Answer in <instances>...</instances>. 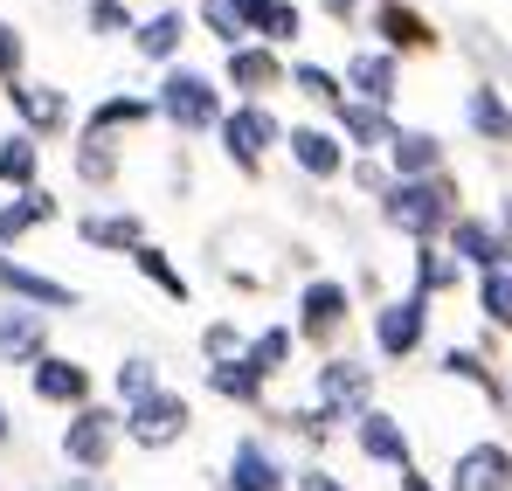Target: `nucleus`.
<instances>
[{
	"label": "nucleus",
	"instance_id": "f257e3e1",
	"mask_svg": "<svg viewBox=\"0 0 512 491\" xmlns=\"http://www.w3.org/2000/svg\"><path fill=\"white\" fill-rule=\"evenodd\" d=\"M457 201H464V194H457L450 173H436V180H395L388 201H381V215H388V229L429 243L436 229H457Z\"/></svg>",
	"mask_w": 512,
	"mask_h": 491
},
{
	"label": "nucleus",
	"instance_id": "f03ea898",
	"mask_svg": "<svg viewBox=\"0 0 512 491\" xmlns=\"http://www.w3.org/2000/svg\"><path fill=\"white\" fill-rule=\"evenodd\" d=\"M153 104L167 111L180 132H208V125L222 118V97H215V83L201 77V70H167V83H160Z\"/></svg>",
	"mask_w": 512,
	"mask_h": 491
},
{
	"label": "nucleus",
	"instance_id": "7ed1b4c3",
	"mask_svg": "<svg viewBox=\"0 0 512 491\" xmlns=\"http://www.w3.org/2000/svg\"><path fill=\"white\" fill-rule=\"evenodd\" d=\"M187 422H194V409H187L173 388H160V395H146L139 409H125V436H132L139 450H167V443L187 436Z\"/></svg>",
	"mask_w": 512,
	"mask_h": 491
},
{
	"label": "nucleus",
	"instance_id": "20e7f679",
	"mask_svg": "<svg viewBox=\"0 0 512 491\" xmlns=\"http://www.w3.org/2000/svg\"><path fill=\"white\" fill-rule=\"evenodd\" d=\"M423 332H429V298H416V291L374 312V346H381V360H409V353L423 346Z\"/></svg>",
	"mask_w": 512,
	"mask_h": 491
},
{
	"label": "nucleus",
	"instance_id": "39448f33",
	"mask_svg": "<svg viewBox=\"0 0 512 491\" xmlns=\"http://www.w3.org/2000/svg\"><path fill=\"white\" fill-rule=\"evenodd\" d=\"M367 395H374V367H360V360H326L319 367V409L333 415V422H360L367 415Z\"/></svg>",
	"mask_w": 512,
	"mask_h": 491
},
{
	"label": "nucleus",
	"instance_id": "423d86ee",
	"mask_svg": "<svg viewBox=\"0 0 512 491\" xmlns=\"http://www.w3.org/2000/svg\"><path fill=\"white\" fill-rule=\"evenodd\" d=\"M263 146H277V118H270L263 104H236V111L222 118V153L243 166V173H256Z\"/></svg>",
	"mask_w": 512,
	"mask_h": 491
},
{
	"label": "nucleus",
	"instance_id": "0eeeda50",
	"mask_svg": "<svg viewBox=\"0 0 512 491\" xmlns=\"http://www.w3.org/2000/svg\"><path fill=\"white\" fill-rule=\"evenodd\" d=\"M346 312H353V291L340 277H312L305 298H298V339H333Z\"/></svg>",
	"mask_w": 512,
	"mask_h": 491
},
{
	"label": "nucleus",
	"instance_id": "6e6552de",
	"mask_svg": "<svg viewBox=\"0 0 512 491\" xmlns=\"http://www.w3.org/2000/svg\"><path fill=\"white\" fill-rule=\"evenodd\" d=\"M450 491H512V450L506 443H471V450H457Z\"/></svg>",
	"mask_w": 512,
	"mask_h": 491
},
{
	"label": "nucleus",
	"instance_id": "1a4fd4ad",
	"mask_svg": "<svg viewBox=\"0 0 512 491\" xmlns=\"http://www.w3.org/2000/svg\"><path fill=\"white\" fill-rule=\"evenodd\" d=\"M118 415H104V409H77V422L63 429V457L70 464H84V471H97L104 457H111V443H118Z\"/></svg>",
	"mask_w": 512,
	"mask_h": 491
},
{
	"label": "nucleus",
	"instance_id": "9d476101",
	"mask_svg": "<svg viewBox=\"0 0 512 491\" xmlns=\"http://www.w3.org/2000/svg\"><path fill=\"white\" fill-rule=\"evenodd\" d=\"M353 443H360V457H374V464H402V471H409V429H402L395 415L367 409L360 422H353Z\"/></svg>",
	"mask_w": 512,
	"mask_h": 491
},
{
	"label": "nucleus",
	"instance_id": "9b49d317",
	"mask_svg": "<svg viewBox=\"0 0 512 491\" xmlns=\"http://www.w3.org/2000/svg\"><path fill=\"white\" fill-rule=\"evenodd\" d=\"M291 478H284V464L263 450V443H236V457H229V491H284Z\"/></svg>",
	"mask_w": 512,
	"mask_h": 491
},
{
	"label": "nucleus",
	"instance_id": "f8f14e48",
	"mask_svg": "<svg viewBox=\"0 0 512 491\" xmlns=\"http://www.w3.org/2000/svg\"><path fill=\"white\" fill-rule=\"evenodd\" d=\"M7 104L35 125V132H56V125H70V97L63 90H49V83H7Z\"/></svg>",
	"mask_w": 512,
	"mask_h": 491
},
{
	"label": "nucleus",
	"instance_id": "ddd939ff",
	"mask_svg": "<svg viewBox=\"0 0 512 491\" xmlns=\"http://www.w3.org/2000/svg\"><path fill=\"white\" fill-rule=\"evenodd\" d=\"M346 83L360 90V104L388 111V97H395V56H381V49H360V56H346Z\"/></svg>",
	"mask_w": 512,
	"mask_h": 491
},
{
	"label": "nucleus",
	"instance_id": "4468645a",
	"mask_svg": "<svg viewBox=\"0 0 512 491\" xmlns=\"http://www.w3.org/2000/svg\"><path fill=\"white\" fill-rule=\"evenodd\" d=\"M388 166H395L402 180H436V173H443V139H436V132H395Z\"/></svg>",
	"mask_w": 512,
	"mask_h": 491
},
{
	"label": "nucleus",
	"instance_id": "2eb2a0df",
	"mask_svg": "<svg viewBox=\"0 0 512 491\" xmlns=\"http://www.w3.org/2000/svg\"><path fill=\"white\" fill-rule=\"evenodd\" d=\"M450 256H457V263H478V270H499V263H506V236H499L492 222L457 215V229H450Z\"/></svg>",
	"mask_w": 512,
	"mask_h": 491
},
{
	"label": "nucleus",
	"instance_id": "dca6fc26",
	"mask_svg": "<svg viewBox=\"0 0 512 491\" xmlns=\"http://www.w3.org/2000/svg\"><path fill=\"white\" fill-rule=\"evenodd\" d=\"M229 83H236L243 97H263V90L284 83V63H277L263 42H243V49H229Z\"/></svg>",
	"mask_w": 512,
	"mask_h": 491
},
{
	"label": "nucleus",
	"instance_id": "f3484780",
	"mask_svg": "<svg viewBox=\"0 0 512 491\" xmlns=\"http://www.w3.org/2000/svg\"><path fill=\"white\" fill-rule=\"evenodd\" d=\"M284 146H291V160L305 166L312 180H333V173H346V153H340V139H333V132H319V125H298V132H291Z\"/></svg>",
	"mask_w": 512,
	"mask_h": 491
},
{
	"label": "nucleus",
	"instance_id": "a211bd4d",
	"mask_svg": "<svg viewBox=\"0 0 512 491\" xmlns=\"http://www.w3.org/2000/svg\"><path fill=\"white\" fill-rule=\"evenodd\" d=\"M464 118H471V132L478 139H492V146H512V104L492 90V83H478L471 97H464Z\"/></svg>",
	"mask_w": 512,
	"mask_h": 491
},
{
	"label": "nucleus",
	"instance_id": "6ab92c4d",
	"mask_svg": "<svg viewBox=\"0 0 512 491\" xmlns=\"http://www.w3.org/2000/svg\"><path fill=\"white\" fill-rule=\"evenodd\" d=\"M374 28H381L388 49H429V42H436L429 21L416 14V7H402V0H381V7H374Z\"/></svg>",
	"mask_w": 512,
	"mask_h": 491
},
{
	"label": "nucleus",
	"instance_id": "aec40b11",
	"mask_svg": "<svg viewBox=\"0 0 512 491\" xmlns=\"http://www.w3.org/2000/svg\"><path fill=\"white\" fill-rule=\"evenodd\" d=\"M250 35L263 42V49L298 42V35H305V14H298L291 0H250Z\"/></svg>",
	"mask_w": 512,
	"mask_h": 491
},
{
	"label": "nucleus",
	"instance_id": "412c9836",
	"mask_svg": "<svg viewBox=\"0 0 512 491\" xmlns=\"http://www.w3.org/2000/svg\"><path fill=\"white\" fill-rule=\"evenodd\" d=\"M340 132L353 139V146H367V153H388V146H395L388 111H374V104H346L340 97Z\"/></svg>",
	"mask_w": 512,
	"mask_h": 491
},
{
	"label": "nucleus",
	"instance_id": "4be33fe9",
	"mask_svg": "<svg viewBox=\"0 0 512 491\" xmlns=\"http://www.w3.org/2000/svg\"><path fill=\"white\" fill-rule=\"evenodd\" d=\"M132 42H139V56L173 63V56H180V42H187V14H180V7H160V14H153V21L132 35Z\"/></svg>",
	"mask_w": 512,
	"mask_h": 491
},
{
	"label": "nucleus",
	"instance_id": "5701e85b",
	"mask_svg": "<svg viewBox=\"0 0 512 491\" xmlns=\"http://www.w3.org/2000/svg\"><path fill=\"white\" fill-rule=\"evenodd\" d=\"M35 395H42V402H84L90 374L77 360H35Z\"/></svg>",
	"mask_w": 512,
	"mask_h": 491
},
{
	"label": "nucleus",
	"instance_id": "b1692460",
	"mask_svg": "<svg viewBox=\"0 0 512 491\" xmlns=\"http://www.w3.org/2000/svg\"><path fill=\"white\" fill-rule=\"evenodd\" d=\"M77 236L84 243H97V249H146V229H139V215H84L77 222Z\"/></svg>",
	"mask_w": 512,
	"mask_h": 491
},
{
	"label": "nucleus",
	"instance_id": "393cba45",
	"mask_svg": "<svg viewBox=\"0 0 512 491\" xmlns=\"http://www.w3.org/2000/svg\"><path fill=\"white\" fill-rule=\"evenodd\" d=\"M0 360H42V312H0Z\"/></svg>",
	"mask_w": 512,
	"mask_h": 491
},
{
	"label": "nucleus",
	"instance_id": "a878e982",
	"mask_svg": "<svg viewBox=\"0 0 512 491\" xmlns=\"http://www.w3.org/2000/svg\"><path fill=\"white\" fill-rule=\"evenodd\" d=\"M0 284L21 291V298H35V305H77L70 284H56V277H42V270H21V263H7V256H0Z\"/></svg>",
	"mask_w": 512,
	"mask_h": 491
},
{
	"label": "nucleus",
	"instance_id": "bb28decb",
	"mask_svg": "<svg viewBox=\"0 0 512 491\" xmlns=\"http://www.w3.org/2000/svg\"><path fill=\"white\" fill-rule=\"evenodd\" d=\"M291 346H298V326H263V332L250 339V346H243V360H250L256 374L270 381V374H284V360H291Z\"/></svg>",
	"mask_w": 512,
	"mask_h": 491
},
{
	"label": "nucleus",
	"instance_id": "cd10ccee",
	"mask_svg": "<svg viewBox=\"0 0 512 491\" xmlns=\"http://www.w3.org/2000/svg\"><path fill=\"white\" fill-rule=\"evenodd\" d=\"M49 215H56V201H49L42 187H28L21 201H7V208H0V243H14V236H28V229H42Z\"/></svg>",
	"mask_w": 512,
	"mask_h": 491
},
{
	"label": "nucleus",
	"instance_id": "c85d7f7f",
	"mask_svg": "<svg viewBox=\"0 0 512 491\" xmlns=\"http://www.w3.org/2000/svg\"><path fill=\"white\" fill-rule=\"evenodd\" d=\"M201 21H208V35L229 42V49L250 42V0H201Z\"/></svg>",
	"mask_w": 512,
	"mask_h": 491
},
{
	"label": "nucleus",
	"instance_id": "c756f323",
	"mask_svg": "<svg viewBox=\"0 0 512 491\" xmlns=\"http://www.w3.org/2000/svg\"><path fill=\"white\" fill-rule=\"evenodd\" d=\"M457 277H464V263L450 256V249H416V298H436V291H457Z\"/></svg>",
	"mask_w": 512,
	"mask_h": 491
},
{
	"label": "nucleus",
	"instance_id": "7c9ffc66",
	"mask_svg": "<svg viewBox=\"0 0 512 491\" xmlns=\"http://www.w3.org/2000/svg\"><path fill=\"white\" fill-rule=\"evenodd\" d=\"M208 388L222 402H256L263 395V374H256L250 360H222V367H208Z\"/></svg>",
	"mask_w": 512,
	"mask_h": 491
},
{
	"label": "nucleus",
	"instance_id": "2f4dec72",
	"mask_svg": "<svg viewBox=\"0 0 512 491\" xmlns=\"http://www.w3.org/2000/svg\"><path fill=\"white\" fill-rule=\"evenodd\" d=\"M35 166H42V153H35V139H28V132L0 139V180H7V187H28V180H35Z\"/></svg>",
	"mask_w": 512,
	"mask_h": 491
},
{
	"label": "nucleus",
	"instance_id": "473e14b6",
	"mask_svg": "<svg viewBox=\"0 0 512 491\" xmlns=\"http://www.w3.org/2000/svg\"><path fill=\"white\" fill-rule=\"evenodd\" d=\"M153 111H160V104H153V97H104V104H97V118H90V132H97V139H104V132H111V125H146V118H153Z\"/></svg>",
	"mask_w": 512,
	"mask_h": 491
},
{
	"label": "nucleus",
	"instance_id": "72a5a7b5",
	"mask_svg": "<svg viewBox=\"0 0 512 491\" xmlns=\"http://www.w3.org/2000/svg\"><path fill=\"white\" fill-rule=\"evenodd\" d=\"M478 305H485V319H492L499 332H512V270H506V263H499V270H485Z\"/></svg>",
	"mask_w": 512,
	"mask_h": 491
},
{
	"label": "nucleus",
	"instance_id": "f704fd0d",
	"mask_svg": "<svg viewBox=\"0 0 512 491\" xmlns=\"http://www.w3.org/2000/svg\"><path fill=\"white\" fill-rule=\"evenodd\" d=\"M118 395H125V409H139L146 395H160V374H153V360H146V353L118 360Z\"/></svg>",
	"mask_w": 512,
	"mask_h": 491
},
{
	"label": "nucleus",
	"instance_id": "c9c22d12",
	"mask_svg": "<svg viewBox=\"0 0 512 491\" xmlns=\"http://www.w3.org/2000/svg\"><path fill=\"white\" fill-rule=\"evenodd\" d=\"M132 263H139V270H146V277H153V284L167 291L173 305H187V277H180V270H173V263H167V249H153V243H146V249H139V256H132Z\"/></svg>",
	"mask_w": 512,
	"mask_h": 491
},
{
	"label": "nucleus",
	"instance_id": "e433bc0d",
	"mask_svg": "<svg viewBox=\"0 0 512 491\" xmlns=\"http://www.w3.org/2000/svg\"><path fill=\"white\" fill-rule=\"evenodd\" d=\"M443 374H450V381H471V388H485V395H506V388L485 374V360H478L471 346H450V353H443Z\"/></svg>",
	"mask_w": 512,
	"mask_h": 491
},
{
	"label": "nucleus",
	"instance_id": "4c0bfd02",
	"mask_svg": "<svg viewBox=\"0 0 512 491\" xmlns=\"http://www.w3.org/2000/svg\"><path fill=\"white\" fill-rule=\"evenodd\" d=\"M243 346H250V339H243V332L229 326V319H215V326L201 332V353H208L215 367H222V360H243Z\"/></svg>",
	"mask_w": 512,
	"mask_h": 491
},
{
	"label": "nucleus",
	"instance_id": "58836bf2",
	"mask_svg": "<svg viewBox=\"0 0 512 491\" xmlns=\"http://www.w3.org/2000/svg\"><path fill=\"white\" fill-rule=\"evenodd\" d=\"M111 173H118V153H111V139H97V132H90L84 153H77V180H111Z\"/></svg>",
	"mask_w": 512,
	"mask_h": 491
},
{
	"label": "nucleus",
	"instance_id": "ea45409f",
	"mask_svg": "<svg viewBox=\"0 0 512 491\" xmlns=\"http://www.w3.org/2000/svg\"><path fill=\"white\" fill-rule=\"evenodd\" d=\"M291 83H298L312 104H333V111H340V83H333V70H319V63H298V70H291Z\"/></svg>",
	"mask_w": 512,
	"mask_h": 491
},
{
	"label": "nucleus",
	"instance_id": "a19ab883",
	"mask_svg": "<svg viewBox=\"0 0 512 491\" xmlns=\"http://www.w3.org/2000/svg\"><path fill=\"white\" fill-rule=\"evenodd\" d=\"M90 28L97 35H132V7L125 0H90Z\"/></svg>",
	"mask_w": 512,
	"mask_h": 491
},
{
	"label": "nucleus",
	"instance_id": "79ce46f5",
	"mask_svg": "<svg viewBox=\"0 0 512 491\" xmlns=\"http://www.w3.org/2000/svg\"><path fill=\"white\" fill-rule=\"evenodd\" d=\"M14 70H21V35L0 21V83H14Z\"/></svg>",
	"mask_w": 512,
	"mask_h": 491
},
{
	"label": "nucleus",
	"instance_id": "37998d69",
	"mask_svg": "<svg viewBox=\"0 0 512 491\" xmlns=\"http://www.w3.org/2000/svg\"><path fill=\"white\" fill-rule=\"evenodd\" d=\"M353 187H360V194H381V201H388V173H381L374 160H360V166H353Z\"/></svg>",
	"mask_w": 512,
	"mask_h": 491
},
{
	"label": "nucleus",
	"instance_id": "c03bdc74",
	"mask_svg": "<svg viewBox=\"0 0 512 491\" xmlns=\"http://www.w3.org/2000/svg\"><path fill=\"white\" fill-rule=\"evenodd\" d=\"M298 491H340V485H333L326 471H305V478H298Z\"/></svg>",
	"mask_w": 512,
	"mask_h": 491
},
{
	"label": "nucleus",
	"instance_id": "a18cd8bd",
	"mask_svg": "<svg viewBox=\"0 0 512 491\" xmlns=\"http://www.w3.org/2000/svg\"><path fill=\"white\" fill-rule=\"evenodd\" d=\"M353 7H360V0H326V14H333V21H346Z\"/></svg>",
	"mask_w": 512,
	"mask_h": 491
},
{
	"label": "nucleus",
	"instance_id": "49530a36",
	"mask_svg": "<svg viewBox=\"0 0 512 491\" xmlns=\"http://www.w3.org/2000/svg\"><path fill=\"white\" fill-rule=\"evenodd\" d=\"M63 491H104V485H97V478H70Z\"/></svg>",
	"mask_w": 512,
	"mask_h": 491
},
{
	"label": "nucleus",
	"instance_id": "de8ad7c7",
	"mask_svg": "<svg viewBox=\"0 0 512 491\" xmlns=\"http://www.w3.org/2000/svg\"><path fill=\"white\" fill-rule=\"evenodd\" d=\"M402 491H429V485H423V478H416V471H402Z\"/></svg>",
	"mask_w": 512,
	"mask_h": 491
},
{
	"label": "nucleus",
	"instance_id": "09e8293b",
	"mask_svg": "<svg viewBox=\"0 0 512 491\" xmlns=\"http://www.w3.org/2000/svg\"><path fill=\"white\" fill-rule=\"evenodd\" d=\"M506 270H512V236H506Z\"/></svg>",
	"mask_w": 512,
	"mask_h": 491
},
{
	"label": "nucleus",
	"instance_id": "8fccbe9b",
	"mask_svg": "<svg viewBox=\"0 0 512 491\" xmlns=\"http://www.w3.org/2000/svg\"><path fill=\"white\" fill-rule=\"evenodd\" d=\"M0 436H7V409H0Z\"/></svg>",
	"mask_w": 512,
	"mask_h": 491
}]
</instances>
